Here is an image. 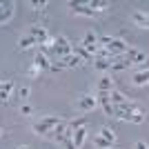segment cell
<instances>
[{"label":"cell","mask_w":149,"mask_h":149,"mask_svg":"<svg viewBox=\"0 0 149 149\" xmlns=\"http://www.w3.org/2000/svg\"><path fill=\"white\" fill-rule=\"evenodd\" d=\"M85 136H87L85 127H80V129H76V131H74V145H76V149H80V147H82V143H85Z\"/></svg>","instance_id":"7"},{"label":"cell","mask_w":149,"mask_h":149,"mask_svg":"<svg viewBox=\"0 0 149 149\" xmlns=\"http://www.w3.org/2000/svg\"><path fill=\"white\" fill-rule=\"evenodd\" d=\"M131 20H134L136 25H140V27H147V29H149V13H140V11H136L134 16H131Z\"/></svg>","instance_id":"5"},{"label":"cell","mask_w":149,"mask_h":149,"mask_svg":"<svg viewBox=\"0 0 149 149\" xmlns=\"http://www.w3.org/2000/svg\"><path fill=\"white\" fill-rule=\"evenodd\" d=\"M93 145H96V147H100V149H109V147H111V143H109V140H105L102 136H96V138H93Z\"/></svg>","instance_id":"19"},{"label":"cell","mask_w":149,"mask_h":149,"mask_svg":"<svg viewBox=\"0 0 149 149\" xmlns=\"http://www.w3.org/2000/svg\"><path fill=\"white\" fill-rule=\"evenodd\" d=\"M0 91H2V82H0Z\"/></svg>","instance_id":"30"},{"label":"cell","mask_w":149,"mask_h":149,"mask_svg":"<svg viewBox=\"0 0 149 149\" xmlns=\"http://www.w3.org/2000/svg\"><path fill=\"white\" fill-rule=\"evenodd\" d=\"M145 82H149L147 71H138V74L134 76V85H145Z\"/></svg>","instance_id":"18"},{"label":"cell","mask_w":149,"mask_h":149,"mask_svg":"<svg viewBox=\"0 0 149 149\" xmlns=\"http://www.w3.org/2000/svg\"><path fill=\"white\" fill-rule=\"evenodd\" d=\"M80 58L76 56V54H71V56H67V58H62V65H65V67H76V65H80Z\"/></svg>","instance_id":"12"},{"label":"cell","mask_w":149,"mask_h":149,"mask_svg":"<svg viewBox=\"0 0 149 149\" xmlns=\"http://www.w3.org/2000/svg\"><path fill=\"white\" fill-rule=\"evenodd\" d=\"M18 149H29V147H18Z\"/></svg>","instance_id":"29"},{"label":"cell","mask_w":149,"mask_h":149,"mask_svg":"<svg viewBox=\"0 0 149 149\" xmlns=\"http://www.w3.org/2000/svg\"><path fill=\"white\" fill-rule=\"evenodd\" d=\"M33 45H38V40L33 36H25V38H20V47L22 49H29V47H33Z\"/></svg>","instance_id":"15"},{"label":"cell","mask_w":149,"mask_h":149,"mask_svg":"<svg viewBox=\"0 0 149 149\" xmlns=\"http://www.w3.org/2000/svg\"><path fill=\"white\" fill-rule=\"evenodd\" d=\"M87 5L96 11V9H105V7H109V2H107V0H91V2H87Z\"/></svg>","instance_id":"21"},{"label":"cell","mask_w":149,"mask_h":149,"mask_svg":"<svg viewBox=\"0 0 149 149\" xmlns=\"http://www.w3.org/2000/svg\"><path fill=\"white\" fill-rule=\"evenodd\" d=\"M109 98H111V102H113V105H123L125 100H127V98H125V96H123L120 91H113V89L109 91Z\"/></svg>","instance_id":"17"},{"label":"cell","mask_w":149,"mask_h":149,"mask_svg":"<svg viewBox=\"0 0 149 149\" xmlns=\"http://www.w3.org/2000/svg\"><path fill=\"white\" fill-rule=\"evenodd\" d=\"M96 42H98L96 33H93V31H87V33H85V38H82V42H80V47H85V49H87V47H93Z\"/></svg>","instance_id":"9"},{"label":"cell","mask_w":149,"mask_h":149,"mask_svg":"<svg viewBox=\"0 0 149 149\" xmlns=\"http://www.w3.org/2000/svg\"><path fill=\"white\" fill-rule=\"evenodd\" d=\"M51 54H56L58 58H67V56H71V45H65V47H58V45H54L51 47Z\"/></svg>","instance_id":"4"},{"label":"cell","mask_w":149,"mask_h":149,"mask_svg":"<svg viewBox=\"0 0 149 149\" xmlns=\"http://www.w3.org/2000/svg\"><path fill=\"white\" fill-rule=\"evenodd\" d=\"M96 102H98V100H96V98H91V96H82L78 105H80V109L89 111V109H93V107H96Z\"/></svg>","instance_id":"8"},{"label":"cell","mask_w":149,"mask_h":149,"mask_svg":"<svg viewBox=\"0 0 149 149\" xmlns=\"http://www.w3.org/2000/svg\"><path fill=\"white\" fill-rule=\"evenodd\" d=\"M105 49L109 51V54H111L113 58H118V56H123V54H125L127 49H129V47H127V45H125L123 40H118V38H111V40H109V45H107Z\"/></svg>","instance_id":"1"},{"label":"cell","mask_w":149,"mask_h":149,"mask_svg":"<svg viewBox=\"0 0 149 149\" xmlns=\"http://www.w3.org/2000/svg\"><path fill=\"white\" fill-rule=\"evenodd\" d=\"M136 149H147V145H145V143H143V140H140V143H138V145H136Z\"/></svg>","instance_id":"28"},{"label":"cell","mask_w":149,"mask_h":149,"mask_svg":"<svg viewBox=\"0 0 149 149\" xmlns=\"http://www.w3.org/2000/svg\"><path fill=\"white\" fill-rule=\"evenodd\" d=\"M29 36L36 38L38 45H45V40H47V31H45L42 27H29Z\"/></svg>","instance_id":"2"},{"label":"cell","mask_w":149,"mask_h":149,"mask_svg":"<svg viewBox=\"0 0 149 149\" xmlns=\"http://www.w3.org/2000/svg\"><path fill=\"white\" fill-rule=\"evenodd\" d=\"M93 67L98 69V71H107V69H111V60H105V58H96V60H93Z\"/></svg>","instance_id":"11"},{"label":"cell","mask_w":149,"mask_h":149,"mask_svg":"<svg viewBox=\"0 0 149 149\" xmlns=\"http://www.w3.org/2000/svg\"><path fill=\"white\" fill-rule=\"evenodd\" d=\"M71 54H76V56L80 58V60H91V54H89L87 49H85V47H80V45H76V47H71Z\"/></svg>","instance_id":"6"},{"label":"cell","mask_w":149,"mask_h":149,"mask_svg":"<svg viewBox=\"0 0 149 149\" xmlns=\"http://www.w3.org/2000/svg\"><path fill=\"white\" fill-rule=\"evenodd\" d=\"M18 96H20V98H27V96H29V89H27V87H20L18 89Z\"/></svg>","instance_id":"24"},{"label":"cell","mask_w":149,"mask_h":149,"mask_svg":"<svg viewBox=\"0 0 149 149\" xmlns=\"http://www.w3.org/2000/svg\"><path fill=\"white\" fill-rule=\"evenodd\" d=\"M98 91H111V78H107V76H102L98 82Z\"/></svg>","instance_id":"14"},{"label":"cell","mask_w":149,"mask_h":149,"mask_svg":"<svg viewBox=\"0 0 149 149\" xmlns=\"http://www.w3.org/2000/svg\"><path fill=\"white\" fill-rule=\"evenodd\" d=\"M33 62H36V67H38V69H51L49 60H47V58H45L42 54H38V56H36V60H33Z\"/></svg>","instance_id":"13"},{"label":"cell","mask_w":149,"mask_h":149,"mask_svg":"<svg viewBox=\"0 0 149 149\" xmlns=\"http://www.w3.org/2000/svg\"><path fill=\"white\" fill-rule=\"evenodd\" d=\"M82 125H85V118H78V120H74V123H69V129L76 131V129H80Z\"/></svg>","instance_id":"22"},{"label":"cell","mask_w":149,"mask_h":149,"mask_svg":"<svg viewBox=\"0 0 149 149\" xmlns=\"http://www.w3.org/2000/svg\"><path fill=\"white\" fill-rule=\"evenodd\" d=\"M20 111L25 113V116H29V113H31V107L29 105H22V107H20Z\"/></svg>","instance_id":"26"},{"label":"cell","mask_w":149,"mask_h":149,"mask_svg":"<svg viewBox=\"0 0 149 149\" xmlns=\"http://www.w3.org/2000/svg\"><path fill=\"white\" fill-rule=\"evenodd\" d=\"M54 45H58V47H65V45H69V42H67V38H62V36H60V38H56V42H54Z\"/></svg>","instance_id":"25"},{"label":"cell","mask_w":149,"mask_h":149,"mask_svg":"<svg viewBox=\"0 0 149 149\" xmlns=\"http://www.w3.org/2000/svg\"><path fill=\"white\" fill-rule=\"evenodd\" d=\"M29 5H31V7H36V9H42V7L47 5V2H45V0H31Z\"/></svg>","instance_id":"23"},{"label":"cell","mask_w":149,"mask_h":149,"mask_svg":"<svg viewBox=\"0 0 149 149\" xmlns=\"http://www.w3.org/2000/svg\"><path fill=\"white\" fill-rule=\"evenodd\" d=\"M147 76H149V71H147Z\"/></svg>","instance_id":"32"},{"label":"cell","mask_w":149,"mask_h":149,"mask_svg":"<svg viewBox=\"0 0 149 149\" xmlns=\"http://www.w3.org/2000/svg\"><path fill=\"white\" fill-rule=\"evenodd\" d=\"M11 7L13 5H5V2H0V22H5V20L11 18Z\"/></svg>","instance_id":"10"},{"label":"cell","mask_w":149,"mask_h":149,"mask_svg":"<svg viewBox=\"0 0 149 149\" xmlns=\"http://www.w3.org/2000/svg\"><path fill=\"white\" fill-rule=\"evenodd\" d=\"M0 136H2V129H0Z\"/></svg>","instance_id":"31"},{"label":"cell","mask_w":149,"mask_h":149,"mask_svg":"<svg viewBox=\"0 0 149 149\" xmlns=\"http://www.w3.org/2000/svg\"><path fill=\"white\" fill-rule=\"evenodd\" d=\"M40 123H42L45 127H49V129H54V127H56V125L60 123V118H58V116H51V118H42Z\"/></svg>","instance_id":"20"},{"label":"cell","mask_w":149,"mask_h":149,"mask_svg":"<svg viewBox=\"0 0 149 149\" xmlns=\"http://www.w3.org/2000/svg\"><path fill=\"white\" fill-rule=\"evenodd\" d=\"M140 71H149V60H147V62H143V65H140Z\"/></svg>","instance_id":"27"},{"label":"cell","mask_w":149,"mask_h":149,"mask_svg":"<svg viewBox=\"0 0 149 149\" xmlns=\"http://www.w3.org/2000/svg\"><path fill=\"white\" fill-rule=\"evenodd\" d=\"M69 7H71L76 13H82V16H96V11H93L89 5H78V2H69Z\"/></svg>","instance_id":"3"},{"label":"cell","mask_w":149,"mask_h":149,"mask_svg":"<svg viewBox=\"0 0 149 149\" xmlns=\"http://www.w3.org/2000/svg\"><path fill=\"white\" fill-rule=\"evenodd\" d=\"M98 136H102V138H105V140H109V143H116V136H113V131L111 129H107V127H102V129H100L98 131Z\"/></svg>","instance_id":"16"}]
</instances>
